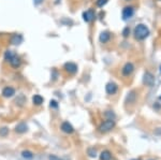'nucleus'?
<instances>
[{"label": "nucleus", "mask_w": 161, "mask_h": 160, "mask_svg": "<svg viewBox=\"0 0 161 160\" xmlns=\"http://www.w3.org/2000/svg\"><path fill=\"white\" fill-rule=\"evenodd\" d=\"M8 133H9V129H8L7 127L0 128V135H1V137H7Z\"/></svg>", "instance_id": "412c9836"}, {"label": "nucleus", "mask_w": 161, "mask_h": 160, "mask_svg": "<svg viewBox=\"0 0 161 160\" xmlns=\"http://www.w3.org/2000/svg\"><path fill=\"white\" fill-rule=\"evenodd\" d=\"M95 16H96L95 11H93V9H89L83 13V19H84V22H86V23H90L91 21L95 19Z\"/></svg>", "instance_id": "0eeeda50"}, {"label": "nucleus", "mask_w": 161, "mask_h": 160, "mask_svg": "<svg viewBox=\"0 0 161 160\" xmlns=\"http://www.w3.org/2000/svg\"><path fill=\"white\" fill-rule=\"evenodd\" d=\"M43 2V0H33V3L36 5H41V3Z\"/></svg>", "instance_id": "a878e982"}, {"label": "nucleus", "mask_w": 161, "mask_h": 160, "mask_svg": "<svg viewBox=\"0 0 161 160\" xmlns=\"http://www.w3.org/2000/svg\"><path fill=\"white\" fill-rule=\"evenodd\" d=\"M88 155L90 156V157H96L97 156V151H96L95 148H89L88 149Z\"/></svg>", "instance_id": "5701e85b"}, {"label": "nucleus", "mask_w": 161, "mask_h": 160, "mask_svg": "<svg viewBox=\"0 0 161 160\" xmlns=\"http://www.w3.org/2000/svg\"><path fill=\"white\" fill-rule=\"evenodd\" d=\"M112 154L109 151H103L102 153L100 154V159L101 160H111Z\"/></svg>", "instance_id": "dca6fc26"}, {"label": "nucleus", "mask_w": 161, "mask_h": 160, "mask_svg": "<svg viewBox=\"0 0 161 160\" xmlns=\"http://www.w3.org/2000/svg\"><path fill=\"white\" fill-rule=\"evenodd\" d=\"M149 160H152V159H149Z\"/></svg>", "instance_id": "7c9ffc66"}, {"label": "nucleus", "mask_w": 161, "mask_h": 160, "mask_svg": "<svg viewBox=\"0 0 161 160\" xmlns=\"http://www.w3.org/2000/svg\"><path fill=\"white\" fill-rule=\"evenodd\" d=\"M64 69L66 70V72H68L69 74H75L77 72V66L76 64L72 61L66 62L64 66Z\"/></svg>", "instance_id": "20e7f679"}, {"label": "nucleus", "mask_w": 161, "mask_h": 160, "mask_svg": "<svg viewBox=\"0 0 161 160\" xmlns=\"http://www.w3.org/2000/svg\"><path fill=\"white\" fill-rule=\"evenodd\" d=\"M9 64H11V67H12V68H14V69L19 68V67L22 66V59H21V57H19V56H17L16 54H14L13 57L10 59Z\"/></svg>", "instance_id": "6e6552de"}, {"label": "nucleus", "mask_w": 161, "mask_h": 160, "mask_svg": "<svg viewBox=\"0 0 161 160\" xmlns=\"http://www.w3.org/2000/svg\"><path fill=\"white\" fill-rule=\"evenodd\" d=\"M134 14V8L133 7H125L121 12V16H123L124 21H128L129 19H131Z\"/></svg>", "instance_id": "7ed1b4c3"}, {"label": "nucleus", "mask_w": 161, "mask_h": 160, "mask_svg": "<svg viewBox=\"0 0 161 160\" xmlns=\"http://www.w3.org/2000/svg\"><path fill=\"white\" fill-rule=\"evenodd\" d=\"M43 101H44L43 97L40 96V95H34L32 97V102H33L34 105H41L43 103Z\"/></svg>", "instance_id": "4468645a"}, {"label": "nucleus", "mask_w": 161, "mask_h": 160, "mask_svg": "<svg viewBox=\"0 0 161 160\" xmlns=\"http://www.w3.org/2000/svg\"><path fill=\"white\" fill-rule=\"evenodd\" d=\"M134 71V66L132 62H127L125 66L121 69V73H123L124 76H129L131 75V73Z\"/></svg>", "instance_id": "39448f33"}, {"label": "nucleus", "mask_w": 161, "mask_h": 160, "mask_svg": "<svg viewBox=\"0 0 161 160\" xmlns=\"http://www.w3.org/2000/svg\"><path fill=\"white\" fill-rule=\"evenodd\" d=\"M51 108H54V109L58 108V103H57V101H55V100L51 101Z\"/></svg>", "instance_id": "393cba45"}, {"label": "nucleus", "mask_w": 161, "mask_h": 160, "mask_svg": "<svg viewBox=\"0 0 161 160\" xmlns=\"http://www.w3.org/2000/svg\"><path fill=\"white\" fill-rule=\"evenodd\" d=\"M28 130V127L25 123H19L17 126L15 127V131L17 133H25Z\"/></svg>", "instance_id": "ddd939ff"}, {"label": "nucleus", "mask_w": 161, "mask_h": 160, "mask_svg": "<svg viewBox=\"0 0 161 160\" xmlns=\"http://www.w3.org/2000/svg\"><path fill=\"white\" fill-rule=\"evenodd\" d=\"M159 98H160V100H161V96H160V97H159Z\"/></svg>", "instance_id": "c85d7f7f"}, {"label": "nucleus", "mask_w": 161, "mask_h": 160, "mask_svg": "<svg viewBox=\"0 0 161 160\" xmlns=\"http://www.w3.org/2000/svg\"><path fill=\"white\" fill-rule=\"evenodd\" d=\"M22 41H23V38H22L21 34H14L13 37L11 38L12 44H19Z\"/></svg>", "instance_id": "f3484780"}, {"label": "nucleus", "mask_w": 161, "mask_h": 160, "mask_svg": "<svg viewBox=\"0 0 161 160\" xmlns=\"http://www.w3.org/2000/svg\"><path fill=\"white\" fill-rule=\"evenodd\" d=\"M22 156H23L25 159H32L33 158V153L30 151H24L22 153Z\"/></svg>", "instance_id": "a211bd4d"}, {"label": "nucleus", "mask_w": 161, "mask_h": 160, "mask_svg": "<svg viewBox=\"0 0 161 160\" xmlns=\"http://www.w3.org/2000/svg\"><path fill=\"white\" fill-rule=\"evenodd\" d=\"M105 116L107 117V119H114L115 114H114L112 111H107V112H105Z\"/></svg>", "instance_id": "4be33fe9"}, {"label": "nucleus", "mask_w": 161, "mask_h": 160, "mask_svg": "<svg viewBox=\"0 0 161 160\" xmlns=\"http://www.w3.org/2000/svg\"><path fill=\"white\" fill-rule=\"evenodd\" d=\"M114 127H115V121H114V119H107V120L103 121L99 126V131L102 133L109 132Z\"/></svg>", "instance_id": "f03ea898"}, {"label": "nucleus", "mask_w": 161, "mask_h": 160, "mask_svg": "<svg viewBox=\"0 0 161 160\" xmlns=\"http://www.w3.org/2000/svg\"><path fill=\"white\" fill-rule=\"evenodd\" d=\"M131 160H138V159H131Z\"/></svg>", "instance_id": "bb28decb"}, {"label": "nucleus", "mask_w": 161, "mask_h": 160, "mask_svg": "<svg viewBox=\"0 0 161 160\" xmlns=\"http://www.w3.org/2000/svg\"><path fill=\"white\" fill-rule=\"evenodd\" d=\"M110 39H111V33H110L109 31H103L100 33L99 41L101 42V43H107V42L110 41Z\"/></svg>", "instance_id": "f8f14e48"}, {"label": "nucleus", "mask_w": 161, "mask_h": 160, "mask_svg": "<svg viewBox=\"0 0 161 160\" xmlns=\"http://www.w3.org/2000/svg\"><path fill=\"white\" fill-rule=\"evenodd\" d=\"M160 72H161V67H160Z\"/></svg>", "instance_id": "c756f323"}, {"label": "nucleus", "mask_w": 161, "mask_h": 160, "mask_svg": "<svg viewBox=\"0 0 161 160\" xmlns=\"http://www.w3.org/2000/svg\"><path fill=\"white\" fill-rule=\"evenodd\" d=\"M135 99H136V95H135V92H131L128 94L127 98H126V103H130V104H132V103L135 102Z\"/></svg>", "instance_id": "2eb2a0df"}, {"label": "nucleus", "mask_w": 161, "mask_h": 160, "mask_svg": "<svg viewBox=\"0 0 161 160\" xmlns=\"http://www.w3.org/2000/svg\"><path fill=\"white\" fill-rule=\"evenodd\" d=\"M117 89H118V86L117 84H115L114 82H110L107 84V86H105V92H107V95H114L117 92Z\"/></svg>", "instance_id": "1a4fd4ad"}, {"label": "nucleus", "mask_w": 161, "mask_h": 160, "mask_svg": "<svg viewBox=\"0 0 161 160\" xmlns=\"http://www.w3.org/2000/svg\"><path fill=\"white\" fill-rule=\"evenodd\" d=\"M149 29L146 25L144 24H138V25L135 26L134 28V38L138 41H142V40H145L146 38L149 36Z\"/></svg>", "instance_id": "f257e3e1"}, {"label": "nucleus", "mask_w": 161, "mask_h": 160, "mask_svg": "<svg viewBox=\"0 0 161 160\" xmlns=\"http://www.w3.org/2000/svg\"><path fill=\"white\" fill-rule=\"evenodd\" d=\"M130 34V28L129 27H126L125 29L123 30V36H124V38H127L128 36Z\"/></svg>", "instance_id": "b1692460"}, {"label": "nucleus", "mask_w": 161, "mask_h": 160, "mask_svg": "<svg viewBox=\"0 0 161 160\" xmlns=\"http://www.w3.org/2000/svg\"><path fill=\"white\" fill-rule=\"evenodd\" d=\"M107 1H109V0H97V1H96V5L99 8H103L107 3Z\"/></svg>", "instance_id": "aec40b11"}, {"label": "nucleus", "mask_w": 161, "mask_h": 160, "mask_svg": "<svg viewBox=\"0 0 161 160\" xmlns=\"http://www.w3.org/2000/svg\"><path fill=\"white\" fill-rule=\"evenodd\" d=\"M143 83L146 85V86H149V87H152V85H154V83H155V78H154V75H152L150 72H145L144 73V76H143Z\"/></svg>", "instance_id": "423d86ee"}, {"label": "nucleus", "mask_w": 161, "mask_h": 160, "mask_svg": "<svg viewBox=\"0 0 161 160\" xmlns=\"http://www.w3.org/2000/svg\"><path fill=\"white\" fill-rule=\"evenodd\" d=\"M14 54H15V53L12 52V50H7V52L5 53V60H7V61L9 62L10 59H11V58L13 57Z\"/></svg>", "instance_id": "6ab92c4d"}, {"label": "nucleus", "mask_w": 161, "mask_h": 160, "mask_svg": "<svg viewBox=\"0 0 161 160\" xmlns=\"http://www.w3.org/2000/svg\"><path fill=\"white\" fill-rule=\"evenodd\" d=\"M61 130L64 131L65 133H68V134H71V133L74 132V128H73V126L71 125L70 123H68V121H64V123H61Z\"/></svg>", "instance_id": "9d476101"}, {"label": "nucleus", "mask_w": 161, "mask_h": 160, "mask_svg": "<svg viewBox=\"0 0 161 160\" xmlns=\"http://www.w3.org/2000/svg\"><path fill=\"white\" fill-rule=\"evenodd\" d=\"M14 95H15V89H14L13 87L7 86V87H5V88H3L2 96L5 97V98H11V97H13Z\"/></svg>", "instance_id": "9b49d317"}, {"label": "nucleus", "mask_w": 161, "mask_h": 160, "mask_svg": "<svg viewBox=\"0 0 161 160\" xmlns=\"http://www.w3.org/2000/svg\"><path fill=\"white\" fill-rule=\"evenodd\" d=\"M126 1H131V0H126Z\"/></svg>", "instance_id": "cd10ccee"}]
</instances>
